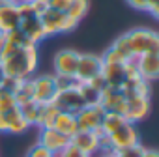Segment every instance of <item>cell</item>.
Segmentation results:
<instances>
[{
    "mask_svg": "<svg viewBox=\"0 0 159 157\" xmlns=\"http://www.w3.org/2000/svg\"><path fill=\"white\" fill-rule=\"evenodd\" d=\"M38 142L56 155L60 150H64V148L69 144V137L58 133L54 127H41V131H39V140H38Z\"/></svg>",
    "mask_w": 159,
    "mask_h": 157,
    "instance_id": "5bb4252c",
    "label": "cell"
},
{
    "mask_svg": "<svg viewBox=\"0 0 159 157\" xmlns=\"http://www.w3.org/2000/svg\"><path fill=\"white\" fill-rule=\"evenodd\" d=\"M146 11H150L153 17H159V0H146Z\"/></svg>",
    "mask_w": 159,
    "mask_h": 157,
    "instance_id": "8d00e7d4",
    "label": "cell"
},
{
    "mask_svg": "<svg viewBox=\"0 0 159 157\" xmlns=\"http://www.w3.org/2000/svg\"><path fill=\"white\" fill-rule=\"evenodd\" d=\"M125 122V118L118 112H105L103 114V120H101V125L98 129L99 137H109L112 131H116L122 123Z\"/></svg>",
    "mask_w": 159,
    "mask_h": 157,
    "instance_id": "44dd1931",
    "label": "cell"
},
{
    "mask_svg": "<svg viewBox=\"0 0 159 157\" xmlns=\"http://www.w3.org/2000/svg\"><path fill=\"white\" fill-rule=\"evenodd\" d=\"M6 118H8V133H11V135H23L30 127V123L21 114L19 107H15L10 112H6Z\"/></svg>",
    "mask_w": 159,
    "mask_h": 157,
    "instance_id": "ffe728a7",
    "label": "cell"
},
{
    "mask_svg": "<svg viewBox=\"0 0 159 157\" xmlns=\"http://www.w3.org/2000/svg\"><path fill=\"white\" fill-rule=\"evenodd\" d=\"M6 41H10L11 45H15V47H19V49H25V47H38L36 43H32V41L28 39V36H26L21 28H17V30L6 34Z\"/></svg>",
    "mask_w": 159,
    "mask_h": 157,
    "instance_id": "484cf974",
    "label": "cell"
},
{
    "mask_svg": "<svg viewBox=\"0 0 159 157\" xmlns=\"http://www.w3.org/2000/svg\"><path fill=\"white\" fill-rule=\"evenodd\" d=\"M105 110L101 109V105H88L84 109H81L75 118H77V125L81 131H98L101 125Z\"/></svg>",
    "mask_w": 159,
    "mask_h": 157,
    "instance_id": "9c48e42d",
    "label": "cell"
},
{
    "mask_svg": "<svg viewBox=\"0 0 159 157\" xmlns=\"http://www.w3.org/2000/svg\"><path fill=\"white\" fill-rule=\"evenodd\" d=\"M52 105L62 110V112H71V114H77L81 109H84V101L79 94V88H73V90H62V92H56L54 99H52Z\"/></svg>",
    "mask_w": 159,
    "mask_h": 157,
    "instance_id": "8992f818",
    "label": "cell"
},
{
    "mask_svg": "<svg viewBox=\"0 0 159 157\" xmlns=\"http://www.w3.org/2000/svg\"><path fill=\"white\" fill-rule=\"evenodd\" d=\"M142 157H159V153H157V150L144 148V153H142Z\"/></svg>",
    "mask_w": 159,
    "mask_h": 157,
    "instance_id": "ab89813d",
    "label": "cell"
},
{
    "mask_svg": "<svg viewBox=\"0 0 159 157\" xmlns=\"http://www.w3.org/2000/svg\"><path fill=\"white\" fill-rule=\"evenodd\" d=\"M127 4L139 11H146V0H127Z\"/></svg>",
    "mask_w": 159,
    "mask_h": 157,
    "instance_id": "74e56055",
    "label": "cell"
},
{
    "mask_svg": "<svg viewBox=\"0 0 159 157\" xmlns=\"http://www.w3.org/2000/svg\"><path fill=\"white\" fill-rule=\"evenodd\" d=\"M2 2H17V0H2Z\"/></svg>",
    "mask_w": 159,
    "mask_h": 157,
    "instance_id": "ee69618b",
    "label": "cell"
},
{
    "mask_svg": "<svg viewBox=\"0 0 159 157\" xmlns=\"http://www.w3.org/2000/svg\"><path fill=\"white\" fill-rule=\"evenodd\" d=\"M88 8H90V0H71V4L66 11V15L73 21V23H81L83 17L88 13Z\"/></svg>",
    "mask_w": 159,
    "mask_h": 157,
    "instance_id": "7402d4cb",
    "label": "cell"
},
{
    "mask_svg": "<svg viewBox=\"0 0 159 157\" xmlns=\"http://www.w3.org/2000/svg\"><path fill=\"white\" fill-rule=\"evenodd\" d=\"M26 157H54V153H52V151H49L45 146H41V144L38 142V144H34V146L28 150Z\"/></svg>",
    "mask_w": 159,
    "mask_h": 157,
    "instance_id": "836d02e7",
    "label": "cell"
},
{
    "mask_svg": "<svg viewBox=\"0 0 159 157\" xmlns=\"http://www.w3.org/2000/svg\"><path fill=\"white\" fill-rule=\"evenodd\" d=\"M101 75L105 78L107 86L120 88L125 81V64H103Z\"/></svg>",
    "mask_w": 159,
    "mask_h": 157,
    "instance_id": "e0dca14e",
    "label": "cell"
},
{
    "mask_svg": "<svg viewBox=\"0 0 159 157\" xmlns=\"http://www.w3.org/2000/svg\"><path fill=\"white\" fill-rule=\"evenodd\" d=\"M103 60L98 54H79V64H77V73L75 77L81 83H88L90 78L101 73Z\"/></svg>",
    "mask_w": 159,
    "mask_h": 157,
    "instance_id": "52a82bcc",
    "label": "cell"
},
{
    "mask_svg": "<svg viewBox=\"0 0 159 157\" xmlns=\"http://www.w3.org/2000/svg\"><path fill=\"white\" fill-rule=\"evenodd\" d=\"M41 107H43V103H38V101H28V103H25V105H19V110H21V114L25 116V120H26L30 125H38Z\"/></svg>",
    "mask_w": 159,
    "mask_h": 157,
    "instance_id": "603a6c76",
    "label": "cell"
},
{
    "mask_svg": "<svg viewBox=\"0 0 159 157\" xmlns=\"http://www.w3.org/2000/svg\"><path fill=\"white\" fill-rule=\"evenodd\" d=\"M4 78V71H2V65H0V81Z\"/></svg>",
    "mask_w": 159,
    "mask_h": 157,
    "instance_id": "7bdbcfd3",
    "label": "cell"
},
{
    "mask_svg": "<svg viewBox=\"0 0 159 157\" xmlns=\"http://www.w3.org/2000/svg\"><path fill=\"white\" fill-rule=\"evenodd\" d=\"M142 153H144V146L142 144H135V146L122 148V150L114 151L116 157H142Z\"/></svg>",
    "mask_w": 159,
    "mask_h": 157,
    "instance_id": "1f68e13d",
    "label": "cell"
},
{
    "mask_svg": "<svg viewBox=\"0 0 159 157\" xmlns=\"http://www.w3.org/2000/svg\"><path fill=\"white\" fill-rule=\"evenodd\" d=\"M69 4H71V0H47V8L56 10V11H64V13L67 11Z\"/></svg>",
    "mask_w": 159,
    "mask_h": 157,
    "instance_id": "e575fe53",
    "label": "cell"
},
{
    "mask_svg": "<svg viewBox=\"0 0 159 157\" xmlns=\"http://www.w3.org/2000/svg\"><path fill=\"white\" fill-rule=\"evenodd\" d=\"M39 21H41V26H43V30H45L47 36L73 32V30L79 26V25L73 23L64 11H56V10H51V8H47V10L39 15Z\"/></svg>",
    "mask_w": 159,
    "mask_h": 157,
    "instance_id": "277c9868",
    "label": "cell"
},
{
    "mask_svg": "<svg viewBox=\"0 0 159 157\" xmlns=\"http://www.w3.org/2000/svg\"><path fill=\"white\" fill-rule=\"evenodd\" d=\"M86 84H90V86H92L94 90H98L99 94L107 88V83H105V78H103V75H101V73H99V75H96L94 78H90V81H88Z\"/></svg>",
    "mask_w": 159,
    "mask_h": 157,
    "instance_id": "d590c367",
    "label": "cell"
},
{
    "mask_svg": "<svg viewBox=\"0 0 159 157\" xmlns=\"http://www.w3.org/2000/svg\"><path fill=\"white\" fill-rule=\"evenodd\" d=\"M79 94H81V97H83V101H84L86 107H88V105H99L101 94H99L98 90H94L90 84L81 83V86H79Z\"/></svg>",
    "mask_w": 159,
    "mask_h": 157,
    "instance_id": "83f0119b",
    "label": "cell"
},
{
    "mask_svg": "<svg viewBox=\"0 0 159 157\" xmlns=\"http://www.w3.org/2000/svg\"><path fill=\"white\" fill-rule=\"evenodd\" d=\"M99 105L105 112H118L122 114L124 112V107H125V96L122 94L120 88L116 86H107L103 92H101V97H99Z\"/></svg>",
    "mask_w": 159,
    "mask_h": 157,
    "instance_id": "4fadbf2b",
    "label": "cell"
},
{
    "mask_svg": "<svg viewBox=\"0 0 159 157\" xmlns=\"http://www.w3.org/2000/svg\"><path fill=\"white\" fill-rule=\"evenodd\" d=\"M79 54L73 49H62L54 54L52 65H54V73L56 75H73L77 73V64H79Z\"/></svg>",
    "mask_w": 159,
    "mask_h": 157,
    "instance_id": "8fae6325",
    "label": "cell"
},
{
    "mask_svg": "<svg viewBox=\"0 0 159 157\" xmlns=\"http://www.w3.org/2000/svg\"><path fill=\"white\" fill-rule=\"evenodd\" d=\"M19 28H21V30L28 36V39H30L32 43H36V45L47 38V34H45V30H43V26H41L39 17H28V19H23Z\"/></svg>",
    "mask_w": 159,
    "mask_h": 157,
    "instance_id": "d6986e66",
    "label": "cell"
},
{
    "mask_svg": "<svg viewBox=\"0 0 159 157\" xmlns=\"http://www.w3.org/2000/svg\"><path fill=\"white\" fill-rule=\"evenodd\" d=\"M15 101H17V107L25 105L28 101H34V90H32V81L30 78H25V81L21 83L19 90L15 92Z\"/></svg>",
    "mask_w": 159,
    "mask_h": 157,
    "instance_id": "d4e9b609",
    "label": "cell"
},
{
    "mask_svg": "<svg viewBox=\"0 0 159 157\" xmlns=\"http://www.w3.org/2000/svg\"><path fill=\"white\" fill-rule=\"evenodd\" d=\"M15 107H17L15 96L0 88V112H4V114H6V112H10V110L15 109Z\"/></svg>",
    "mask_w": 159,
    "mask_h": 157,
    "instance_id": "f1b7e54d",
    "label": "cell"
},
{
    "mask_svg": "<svg viewBox=\"0 0 159 157\" xmlns=\"http://www.w3.org/2000/svg\"><path fill=\"white\" fill-rule=\"evenodd\" d=\"M21 83H23L21 78H15V77H8V75H4V78H2V81H0V88L15 96V92L19 90Z\"/></svg>",
    "mask_w": 159,
    "mask_h": 157,
    "instance_id": "4dcf8cb0",
    "label": "cell"
},
{
    "mask_svg": "<svg viewBox=\"0 0 159 157\" xmlns=\"http://www.w3.org/2000/svg\"><path fill=\"white\" fill-rule=\"evenodd\" d=\"M38 62H39L38 47L19 49V47L11 45L10 41H6L4 51L0 54V65H2L4 75L21 78V81L32 78V75L38 69Z\"/></svg>",
    "mask_w": 159,
    "mask_h": 157,
    "instance_id": "6da1fadb",
    "label": "cell"
},
{
    "mask_svg": "<svg viewBox=\"0 0 159 157\" xmlns=\"http://www.w3.org/2000/svg\"><path fill=\"white\" fill-rule=\"evenodd\" d=\"M0 133H8V118L4 112H0Z\"/></svg>",
    "mask_w": 159,
    "mask_h": 157,
    "instance_id": "f35d334b",
    "label": "cell"
},
{
    "mask_svg": "<svg viewBox=\"0 0 159 157\" xmlns=\"http://www.w3.org/2000/svg\"><path fill=\"white\" fill-rule=\"evenodd\" d=\"M120 90L125 96V99H129V97H150V83L144 81L140 75L127 77L124 81V84L120 86Z\"/></svg>",
    "mask_w": 159,
    "mask_h": 157,
    "instance_id": "2e32d148",
    "label": "cell"
},
{
    "mask_svg": "<svg viewBox=\"0 0 159 157\" xmlns=\"http://www.w3.org/2000/svg\"><path fill=\"white\" fill-rule=\"evenodd\" d=\"M54 84H56V90L62 92V90H73V88H79L81 86V81L73 75H56L54 73Z\"/></svg>",
    "mask_w": 159,
    "mask_h": 157,
    "instance_id": "4316f807",
    "label": "cell"
},
{
    "mask_svg": "<svg viewBox=\"0 0 159 157\" xmlns=\"http://www.w3.org/2000/svg\"><path fill=\"white\" fill-rule=\"evenodd\" d=\"M112 47H114L118 52H122V54H124L129 62H131V60H135V58H133V54H131V47H129V41H127L125 34H122V36H120L114 43H112Z\"/></svg>",
    "mask_w": 159,
    "mask_h": 157,
    "instance_id": "f546056e",
    "label": "cell"
},
{
    "mask_svg": "<svg viewBox=\"0 0 159 157\" xmlns=\"http://www.w3.org/2000/svg\"><path fill=\"white\" fill-rule=\"evenodd\" d=\"M150 109H152L150 97H129V99H125L122 116L131 123H139L150 114Z\"/></svg>",
    "mask_w": 159,
    "mask_h": 157,
    "instance_id": "30bf717a",
    "label": "cell"
},
{
    "mask_svg": "<svg viewBox=\"0 0 159 157\" xmlns=\"http://www.w3.org/2000/svg\"><path fill=\"white\" fill-rule=\"evenodd\" d=\"M69 142L75 148H79L81 151L88 153L90 157H94L96 153L101 151V137H99L98 131H81V129H79L69 138Z\"/></svg>",
    "mask_w": 159,
    "mask_h": 157,
    "instance_id": "ba28073f",
    "label": "cell"
},
{
    "mask_svg": "<svg viewBox=\"0 0 159 157\" xmlns=\"http://www.w3.org/2000/svg\"><path fill=\"white\" fill-rule=\"evenodd\" d=\"M98 157H116V155H114V151H105V150H103V151H99Z\"/></svg>",
    "mask_w": 159,
    "mask_h": 157,
    "instance_id": "60d3db41",
    "label": "cell"
},
{
    "mask_svg": "<svg viewBox=\"0 0 159 157\" xmlns=\"http://www.w3.org/2000/svg\"><path fill=\"white\" fill-rule=\"evenodd\" d=\"M41 2H47V0H41Z\"/></svg>",
    "mask_w": 159,
    "mask_h": 157,
    "instance_id": "f6af8a7d",
    "label": "cell"
},
{
    "mask_svg": "<svg viewBox=\"0 0 159 157\" xmlns=\"http://www.w3.org/2000/svg\"><path fill=\"white\" fill-rule=\"evenodd\" d=\"M32 90H34V101L38 103H52L56 96V84H54V75H38L32 77Z\"/></svg>",
    "mask_w": 159,
    "mask_h": 157,
    "instance_id": "5b68a950",
    "label": "cell"
},
{
    "mask_svg": "<svg viewBox=\"0 0 159 157\" xmlns=\"http://www.w3.org/2000/svg\"><path fill=\"white\" fill-rule=\"evenodd\" d=\"M135 67L144 81H155L159 77V52H148L135 58Z\"/></svg>",
    "mask_w": 159,
    "mask_h": 157,
    "instance_id": "7c38bea8",
    "label": "cell"
},
{
    "mask_svg": "<svg viewBox=\"0 0 159 157\" xmlns=\"http://www.w3.org/2000/svg\"><path fill=\"white\" fill-rule=\"evenodd\" d=\"M60 110L52 105V103H47L41 107V112H39V120H38V127H52V122L56 118Z\"/></svg>",
    "mask_w": 159,
    "mask_h": 157,
    "instance_id": "cb8c5ba5",
    "label": "cell"
},
{
    "mask_svg": "<svg viewBox=\"0 0 159 157\" xmlns=\"http://www.w3.org/2000/svg\"><path fill=\"white\" fill-rule=\"evenodd\" d=\"M4 45H6V36L0 34V54H2V51H4Z\"/></svg>",
    "mask_w": 159,
    "mask_h": 157,
    "instance_id": "b9f144b4",
    "label": "cell"
},
{
    "mask_svg": "<svg viewBox=\"0 0 159 157\" xmlns=\"http://www.w3.org/2000/svg\"><path fill=\"white\" fill-rule=\"evenodd\" d=\"M125 38L129 41L133 58H139V56L148 54V52H159V36L152 28L131 30V32L125 34Z\"/></svg>",
    "mask_w": 159,
    "mask_h": 157,
    "instance_id": "3957f363",
    "label": "cell"
},
{
    "mask_svg": "<svg viewBox=\"0 0 159 157\" xmlns=\"http://www.w3.org/2000/svg\"><path fill=\"white\" fill-rule=\"evenodd\" d=\"M54 157H90L88 153H84V151H81V150H79V148H75L71 142L64 148V150H60Z\"/></svg>",
    "mask_w": 159,
    "mask_h": 157,
    "instance_id": "d6a6232c",
    "label": "cell"
},
{
    "mask_svg": "<svg viewBox=\"0 0 159 157\" xmlns=\"http://www.w3.org/2000/svg\"><path fill=\"white\" fill-rule=\"evenodd\" d=\"M140 144L139 138V129L135 127V123L131 122H124L116 131H112L109 137H101V151H118L122 148H129Z\"/></svg>",
    "mask_w": 159,
    "mask_h": 157,
    "instance_id": "7a4b0ae2",
    "label": "cell"
},
{
    "mask_svg": "<svg viewBox=\"0 0 159 157\" xmlns=\"http://www.w3.org/2000/svg\"><path fill=\"white\" fill-rule=\"evenodd\" d=\"M21 26V17L15 2H6L0 6V34H10Z\"/></svg>",
    "mask_w": 159,
    "mask_h": 157,
    "instance_id": "9a60e30c",
    "label": "cell"
},
{
    "mask_svg": "<svg viewBox=\"0 0 159 157\" xmlns=\"http://www.w3.org/2000/svg\"><path fill=\"white\" fill-rule=\"evenodd\" d=\"M52 127H54L58 133H62V135H66V137H69V138L79 131L75 114H71V112H62V110L56 114V118H54V122H52Z\"/></svg>",
    "mask_w": 159,
    "mask_h": 157,
    "instance_id": "ac0fdd59",
    "label": "cell"
}]
</instances>
